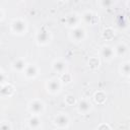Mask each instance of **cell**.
Segmentation results:
<instances>
[{
    "label": "cell",
    "instance_id": "19",
    "mask_svg": "<svg viewBox=\"0 0 130 130\" xmlns=\"http://www.w3.org/2000/svg\"><path fill=\"white\" fill-rule=\"evenodd\" d=\"M88 65H89V67H91V68H95V67L99 66V60L95 59V58H91V59L89 60V62H88Z\"/></svg>",
    "mask_w": 130,
    "mask_h": 130
},
{
    "label": "cell",
    "instance_id": "7",
    "mask_svg": "<svg viewBox=\"0 0 130 130\" xmlns=\"http://www.w3.org/2000/svg\"><path fill=\"white\" fill-rule=\"evenodd\" d=\"M101 54L106 60H111L115 55V50H113V48H111L110 46H104Z\"/></svg>",
    "mask_w": 130,
    "mask_h": 130
},
{
    "label": "cell",
    "instance_id": "9",
    "mask_svg": "<svg viewBox=\"0 0 130 130\" xmlns=\"http://www.w3.org/2000/svg\"><path fill=\"white\" fill-rule=\"evenodd\" d=\"M38 74V68L36 65H27L26 68L24 69V75L27 78H34Z\"/></svg>",
    "mask_w": 130,
    "mask_h": 130
},
{
    "label": "cell",
    "instance_id": "13",
    "mask_svg": "<svg viewBox=\"0 0 130 130\" xmlns=\"http://www.w3.org/2000/svg\"><path fill=\"white\" fill-rule=\"evenodd\" d=\"M28 125L31 129H38L41 125V120L37 117V116H32L29 118L28 120Z\"/></svg>",
    "mask_w": 130,
    "mask_h": 130
},
{
    "label": "cell",
    "instance_id": "3",
    "mask_svg": "<svg viewBox=\"0 0 130 130\" xmlns=\"http://www.w3.org/2000/svg\"><path fill=\"white\" fill-rule=\"evenodd\" d=\"M54 124H55L57 127H59V128H65V127H67L68 124H69V119H68V117H67L66 115L61 114V115H58V116L55 117V119H54Z\"/></svg>",
    "mask_w": 130,
    "mask_h": 130
},
{
    "label": "cell",
    "instance_id": "25",
    "mask_svg": "<svg viewBox=\"0 0 130 130\" xmlns=\"http://www.w3.org/2000/svg\"><path fill=\"white\" fill-rule=\"evenodd\" d=\"M1 82H2V83L4 82V73H3V72L1 73Z\"/></svg>",
    "mask_w": 130,
    "mask_h": 130
},
{
    "label": "cell",
    "instance_id": "10",
    "mask_svg": "<svg viewBox=\"0 0 130 130\" xmlns=\"http://www.w3.org/2000/svg\"><path fill=\"white\" fill-rule=\"evenodd\" d=\"M26 63L23 59H16L13 63H12V68L16 71H22L26 68Z\"/></svg>",
    "mask_w": 130,
    "mask_h": 130
},
{
    "label": "cell",
    "instance_id": "6",
    "mask_svg": "<svg viewBox=\"0 0 130 130\" xmlns=\"http://www.w3.org/2000/svg\"><path fill=\"white\" fill-rule=\"evenodd\" d=\"M71 37H72V39H73L75 42H80V41H82V40L84 39V37H85V31H84V29L81 28V27H75V28H73V30H72Z\"/></svg>",
    "mask_w": 130,
    "mask_h": 130
},
{
    "label": "cell",
    "instance_id": "14",
    "mask_svg": "<svg viewBox=\"0 0 130 130\" xmlns=\"http://www.w3.org/2000/svg\"><path fill=\"white\" fill-rule=\"evenodd\" d=\"M82 18L86 23H93V19L95 18V15L91 11H86L83 13Z\"/></svg>",
    "mask_w": 130,
    "mask_h": 130
},
{
    "label": "cell",
    "instance_id": "2",
    "mask_svg": "<svg viewBox=\"0 0 130 130\" xmlns=\"http://www.w3.org/2000/svg\"><path fill=\"white\" fill-rule=\"evenodd\" d=\"M28 109H29V111L32 113V114H35V115H39V114H41L43 111H44V104L41 102V101H32L30 104H29V106H28Z\"/></svg>",
    "mask_w": 130,
    "mask_h": 130
},
{
    "label": "cell",
    "instance_id": "12",
    "mask_svg": "<svg viewBox=\"0 0 130 130\" xmlns=\"http://www.w3.org/2000/svg\"><path fill=\"white\" fill-rule=\"evenodd\" d=\"M66 23L68 26H76L78 23V16L76 14L68 15L66 18Z\"/></svg>",
    "mask_w": 130,
    "mask_h": 130
},
{
    "label": "cell",
    "instance_id": "17",
    "mask_svg": "<svg viewBox=\"0 0 130 130\" xmlns=\"http://www.w3.org/2000/svg\"><path fill=\"white\" fill-rule=\"evenodd\" d=\"M5 92H7V95L12 94V92H13V88H12V86L9 85V84H7V85H2L1 94L4 96V95H5Z\"/></svg>",
    "mask_w": 130,
    "mask_h": 130
},
{
    "label": "cell",
    "instance_id": "22",
    "mask_svg": "<svg viewBox=\"0 0 130 130\" xmlns=\"http://www.w3.org/2000/svg\"><path fill=\"white\" fill-rule=\"evenodd\" d=\"M112 4H113V2H112V1H108V0H106V1L104 0V1L101 2V5H102L104 8H108V7H110Z\"/></svg>",
    "mask_w": 130,
    "mask_h": 130
},
{
    "label": "cell",
    "instance_id": "8",
    "mask_svg": "<svg viewBox=\"0 0 130 130\" xmlns=\"http://www.w3.org/2000/svg\"><path fill=\"white\" fill-rule=\"evenodd\" d=\"M90 108H91V105H90V103L87 102L86 100L80 101V102L78 103V106H77V109H78L79 113H81V114H86V113H88V111L90 110Z\"/></svg>",
    "mask_w": 130,
    "mask_h": 130
},
{
    "label": "cell",
    "instance_id": "1",
    "mask_svg": "<svg viewBox=\"0 0 130 130\" xmlns=\"http://www.w3.org/2000/svg\"><path fill=\"white\" fill-rule=\"evenodd\" d=\"M11 29L15 34H18V35L23 34L25 31V29H26L25 21H23L22 19H15V20H13L12 23H11Z\"/></svg>",
    "mask_w": 130,
    "mask_h": 130
},
{
    "label": "cell",
    "instance_id": "16",
    "mask_svg": "<svg viewBox=\"0 0 130 130\" xmlns=\"http://www.w3.org/2000/svg\"><path fill=\"white\" fill-rule=\"evenodd\" d=\"M121 72L125 76L130 75V62H125V63L121 64Z\"/></svg>",
    "mask_w": 130,
    "mask_h": 130
},
{
    "label": "cell",
    "instance_id": "4",
    "mask_svg": "<svg viewBox=\"0 0 130 130\" xmlns=\"http://www.w3.org/2000/svg\"><path fill=\"white\" fill-rule=\"evenodd\" d=\"M36 40L40 45H46L50 42V34L47 30H40L37 34Z\"/></svg>",
    "mask_w": 130,
    "mask_h": 130
},
{
    "label": "cell",
    "instance_id": "23",
    "mask_svg": "<svg viewBox=\"0 0 130 130\" xmlns=\"http://www.w3.org/2000/svg\"><path fill=\"white\" fill-rule=\"evenodd\" d=\"M66 103L69 104V105L74 104V103H75V99H74V96H72V95H68V96L66 98Z\"/></svg>",
    "mask_w": 130,
    "mask_h": 130
},
{
    "label": "cell",
    "instance_id": "5",
    "mask_svg": "<svg viewBox=\"0 0 130 130\" xmlns=\"http://www.w3.org/2000/svg\"><path fill=\"white\" fill-rule=\"evenodd\" d=\"M47 88H48V91H50L51 93H56L60 90L61 88V83L59 80L57 79H52V80H49L48 84H47Z\"/></svg>",
    "mask_w": 130,
    "mask_h": 130
},
{
    "label": "cell",
    "instance_id": "24",
    "mask_svg": "<svg viewBox=\"0 0 130 130\" xmlns=\"http://www.w3.org/2000/svg\"><path fill=\"white\" fill-rule=\"evenodd\" d=\"M98 130H110V127L108 125H106V124H102V125L99 126Z\"/></svg>",
    "mask_w": 130,
    "mask_h": 130
},
{
    "label": "cell",
    "instance_id": "15",
    "mask_svg": "<svg viewBox=\"0 0 130 130\" xmlns=\"http://www.w3.org/2000/svg\"><path fill=\"white\" fill-rule=\"evenodd\" d=\"M127 52V47L124 45V44H119L117 45V47L115 48V53L118 55V56H123L125 55Z\"/></svg>",
    "mask_w": 130,
    "mask_h": 130
},
{
    "label": "cell",
    "instance_id": "20",
    "mask_svg": "<svg viewBox=\"0 0 130 130\" xmlns=\"http://www.w3.org/2000/svg\"><path fill=\"white\" fill-rule=\"evenodd\" d=\"M70 79H71V76H70V74H68V73H62V81H64V82H69L70 81Z\"/></svg>",
    "mask_w": 130,
    "mask_h": 130
},
{
    "label": "cell",
    "instance_id": "18",
    "mask_svg": "<svg viewBox=\"0 0 130 130\" xmlns=\"http://www.w3.org/2000/svg\"><path fill=\"white\" fill-rule=\"evenodd\" d=\"M105 100H106V95H105L104 92L100 91V92H96L95 93V101L98 103H103Z\"/></svg>",
    "mask_w": 130,
    "mask_h": 130
},
{
    "label": "cell",
    "instance_id": "26",
    "mask_svg": "<svg viewBox=\"0 0 130 130\" xmlns=\"http://www.w3.org/2000/svg\"><path fill=\"white\" fill-rule=\"evenodd\" d=\"M127 5H128V7H129V8H130V1H129V2H128V3H127Z\"/></svg>",
    "mask_w": 130,
    "mask_h": 130
},
{
    "label": "cell",
    "instance_id": "21",
    "mask_svg": "<svg viewBox=\"0 0 130 130\" xmlns=\"http://www.w3.org/2000/svg\"><path fill=\"white\" fill-rule=\"evenodd\" d=\"M0 130H11V126H10V124H9V123L3 122V123L1 124Z\"/></svg>",
    "mask_w": 130,
    "mask_h": 130
},
{
    "label": "cell",
    "instance_id": "11",
    "mask_svg": "<svg viewBox=\"0 0 130 130\" xmlns=\"http://www.w3.org/2000/svg\"><path fill=\"white\" fill-rule=\"evenodd\" d=\"M52 67H53L54 71L59 72V73H63V72L65 71V69H66V64H65L63 61L58 60V61H54Z\"/></svg>",
    "mask_w": 130,
    "mask_h": 130
}]
</instances>
